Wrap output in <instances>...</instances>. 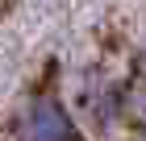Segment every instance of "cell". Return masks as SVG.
<instances>
[{"label": "cell", "mask_w": 146, "mask_h": 141, "mask_svg": "<svg viewBox=\"0 0 146 141\" xmlns=\"http://www.w3.org/2000/svg\"><path fill=\"white\" fill-rule=\"evenodd\" d=\"M134 141H146V104H138V108H134Z\"/></svg>", "instance_id": "obj_3"}, {"label": "cell", "mask_w": 146, "mask_h": 141, "mask_svg": "<svg viewBox=\"0 0 146 141\" xmlns=\"http://www.w3.org/2000/svg\"><path fill=\"white\" fill-rule=\"evenodd\" d=\"M17 141H79L75 112L50 91H38L17 108Z\"/></svg>", "instance_id": "obj_2"}, {"label": "cell", "mask_w": 146, "mask_h": 141, "mask_svg": "<svg viewBox=\"0 0 146 141\" xmlns=\"http://www.w3.org/2000/svg\"><path fill=\"white\" fill-rule=\"evenodd\" d=\"M138 96L134 87L117 75H88L84 87H79V112L75 120L84 116V125H92L96 133H113L125 116H134Z\"/></svg>", "instance_id": "obj_1"}, {"label": "cell", "mask_w": 146, "mask_h": 141, "mask_svg": "<svg viewBox=\"0 0 146 141\" xmlns=\"http://www.w3.org/2000/svg\"><path fill=\"white\" fill-rule=\"evenodd\" d=\"M138 58H142V66H146V29H142V37H138Z\"/></svg>", "instance_id": "obj_4"}]
</instances>
